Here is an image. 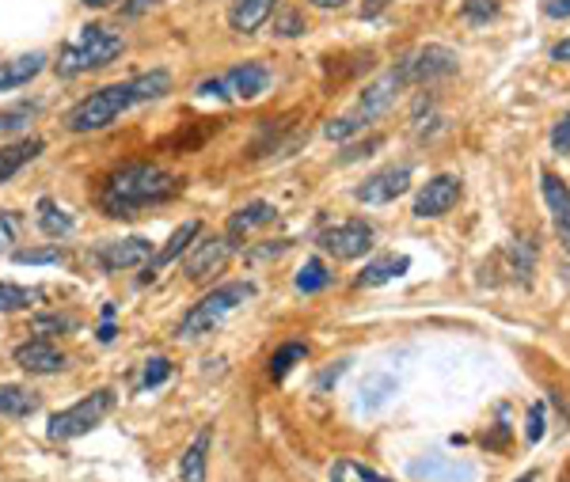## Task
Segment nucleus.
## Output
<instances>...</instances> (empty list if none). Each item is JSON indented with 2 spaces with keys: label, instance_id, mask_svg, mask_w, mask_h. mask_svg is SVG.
Listing matches in <instances>:
<instances>
[{
  "label": "nucleus",
  "instance_id": "nucleus-1",
  "mask_svg": "<svg viewBox=\"0 0 570 482\" xmlns=\"http://www.w3.org/2000/svg\"><path fill=\"white\" fill-rule=\"evenodd\" d=\"M168 91H171V77L164 69L141 72V77L122 80V85H107V88L91 91L88 99H80L66 115V126L72 134H96V129H107L110 122H118L130 107L160 99V96H168Z\"/></svg>",
  "mask_w": 570,
  "mask_h": 482
},
{
  "label": "nucleus",
  "instance_id": "nucleus-2",
  "mask_svg": "<svg viewBox=\"0 0 570 482\" xmlns=\"http://www.w3.org/2000/svg\"><path fill=\"white\" fill-rule=\"evenodd\" d=\"M183 190V179L171 175L160 164H126L118 168L99 190V209L107 217L122 220V217H137L141 209L160 206V201H171Z\"/></svg>",
  "mask_w": 570,
  "mask_h": 482
},
{
  "label": "nucleus",
  "instance_id": "nucleus-3",
  "mask_svg": "<svg viewBox=\"0 0 570 482\" xmlns=\"http://www.w3.org/2000/svg\"><path fill=\"white\" fill-rule=\"evenodd\" d=\"M122 35L110 31L104 23H85L80 31H72V39L61 46L58 61H53V72L61 80H72V77H85L91 69H104L122 53Z\"/></svg>",
  "mask_w": 570,
  "mask_h": 482
},
{
  "label": "nucleus",
  "instance_id": "nucleus-4",
  "mask_svg": "<svg viewBox=\"0 0 570 482\" xmlns=\"http://www.w3.org/2000/svg\"><path fill=\"white\" fill-rule=\"evenodd\" d=\"M407 88L403 85V77L400 72H384L381 80H373L370 88L362 91V99L354 104V110H346L343 118H335V122H327L324 134L331 137V141H346V137H354V134H362L365 126L376 122V118H384L389 110L395 107V99H400V91Z\"/></svg>",
  "mask_w": 570,
  "mask_h": 482
},
{
  "label": "nucleus",
  "instance_id": "nucleus-5",
  "mask_svg": "<svg viewBox=\"0 0 570 482\" xmlns=\"http://www.w3.org/2000/svg\"><path fill=\"white\" fill-rule=\"evenodd\" d=\"M252 296H255V285H247V282H228V285H220V289L206 293L195 304V308L183 315L179 338H202V335H209V331L220 327V323H225L236 308H244V304L252 301Z\"/></svg>",
  "mask_w": 570,
  "mask_h": 482
},
{
  "label": "nucleus",
  "instance_id": "nucleus-6",
  "mask_svg": "<svg viewBox=\"0 0 570 482\" xmlns=\"http://www.w3.org/2000/svg\"><path fill=\"white\" fill-rule=\"evenodd\" d=\"M115 406V392L110 387H99V392L85 395L80 403H72L69 411L53 414L50 425H46V437L50 441H72V437H85L91 425H99Z\"/></svg>",
  "mask_w": 570,
  "mask_h": 482
},
{
  "label": "nucleus",
  "instance_id": "nucleus-7",
  "mask_svg": "<svg viewBox=\"0 0 570 482\" xmlns=\"http://www.w3.org/2000/svg\"><path fill=\"white\" fill-rule=\"evenodd\" d=\"M271 88V72L263 69V65L247 61V65H236V69H228L225 77L217 80H202L198 85V96H220V99H259L263 91Z\"/></svg>",
  "mask_w": 570,
  "mask_h": 482
},
{
  "label": "nucleus",
  "instance_id": "nucleus-8",
  "mask_svg": "<svg viewBox=\"0 0 570 482\" xmlns=\"http://www.w3.org/2000/svg\"><path fill=\"white\" fill-rule=\"evenodd\" d=\"M395 72L403 77V85H430V80L456 72V53L449 46H419L415 53L395 65Z\"/></svg>",
  "mask_w": 570,
  "mask_h": 482
},
{
  "label": "nucleus",
  "instance_id": "nucleus-9",
  "mask_svg": "<svg viewBox=\"0 0 570 482\" xmlns=\"http://www.w3.org/2000/svg\"><path fill=\"white\" fill-rule=\"evenodd\" d=\"M96 263L99 270L118 274V270H134V266H149L153 263V244L141 236L130 239H107V244L96 247Z\"/></svg>",
  "mask_w": 570,
  "mask_h": 482
},
{
  "label": "nucleus",
  "instance_id": "nucleus-10",
  "mask_svg": "<svg viewBox=\"0 0 570 482\" xmlns=\"http://www.w3.org/2000/svg\"><path fill=\"white\" fill-rule=\"evenodd\" d=\"M236 244L228 236H209V239H198L195 247H190V255L183 258V274L190 277V282H206L209 274L225 270V263L233 258Z\"/></svg>",
  "mask_w": 570,
  "mask_h": 482
},
{
  "label": "nucleus",
  "instance_id": "nucleus-11",
  "mask_svg": "<svg viewBox=\"0 0 570 482\" xmlns=\"http://www.w3.org/2000/svg\"><path fill=\"white\" fill-rule=\"evenodd\" d=\"M320 247L335 258H362L373 247V228L365 220H343V225L320 232Z\"/></svg>",
  "mask_w": 570,
  "mask_h": 482
},
{
  "label": "nucleus",
  "instance_id": "nucleus-12",
  "mask_svg": "<svg viewBox=\"0 0 570 482\" xmlns=\"http://www.w3.org/2000/svg\"><path fill=\"white\" fill-rule=\"evenodd\" d=\"M407 187H411V168L400 164V168H384V171L370 175V179L354 190V198L365 201V206H389V201L400 198Z\"/></svg>",
  "mask_w": 570,
  "mask_h": 482
},
{
  "label": "nucleus",
  "instance_id": "nucleus-13",
  "mask_svg": "<svg viewBox=\"0 0 570 482\" xmlns=\"http://www.w3.org/2000/svg\"><path fill=\"white\" fill-rule=\"evenodd\" d=\"M456 198H461V179H456V175H438V179H430L415 198V217L422 220L445 217V213L456 206Z\"/></svg>",
  "mask_w": 570,
  "mask_h": 482
},
{
  "label": "nucleus",
  "instance_id": "nucleus-14",
  "mask_svg": "<svg viewBox=\"0 0 570 482\" xmlns=\"http://www.w3.org/2000/svg\"><path fill=\"white\" fill-rule=\"evenodd\" d=\"M540 194H544V201H548L559 244H563V252L570 255V190H567V183L559 179V175L544 171L540 175Z\"/></svg>",
  "mask_w": 570,
  "mask_h": 482
},
{
  "label": "nucleus",
  "instance_id": "nucleus-15",
  "mask_svg": "<svg viewBox=\"0 0 570 482\" xmlns=\"http://www.w3.org/2000/svg\"><path fill=\"white\" fill-rule=\"evenodd\" d=\"M16 365L23 373H35V376H50V373H61L66 368V354L58 346H50L46 338H31L16 350Z\"/></svg>",
  "mask_w": 570,
  "mask_h": 482
},
{
  "label": "nucleus",
  "instance_id": "nucleus-16",
  "mask_svg": "<svg viewBox=\"0 0 570 482\" xmlns=\"http://www.w3.org/2000/svg\"><path fill=\"white\" fill-rule=\"evenodd\" d=\"M274 8H278V0H233L228 23H233L236 35H255L274 16Z\"/></svg>",
  "mask_w": 570,
  "mask_h": 482
},
{
  "label": "nucleus",
  "instance_id": "nucleus-17",
  "mask_svg": "<svg viewBox=\"0 0 570 482\" xmlns=\"http://www.w3.org/2000/svg\"><path fill=\"white\" fill-rule=\"evenodd\" d=\"M46 69V53H20V58H8L0 61V91H12V88H23L31 85L35 77Z\"/></svg>",
  "mask_w": 570,
  "mask_h": 482
},
{
  "label": "nucleus",
  "instance_id": "nucleus-18",
  "mask_svg": "<svg viewBox=\"0 0 570 482\" xmlns=\"http://www.w3.org/2000/svg\"><path fill=\"white\" fill-rule=\"evenodd\" d=\"M42 148H46L42 137H27V141H16V145L0 148V183H8L16 171H23L31 160H39Z\"/></svg>",
  "mask_w": 570,
  "mask_h": 482
},
{
  "label": "nucleus",
  "instance_id": "nucleus-19",
  "mask_svg": "<svg viewBox=\"0 0 570 482\" xmlns=\"http://www.w3.org/2000/svg\"><path fill=\"white\" fill-rule=\"evenodd\" d=\"M407 270H411L407 255H384V258H376V263H370L362 274H357V285H362V289H376V285H389V282L403 277Z\"/></svg>",
  "mask_w": 570,
  "mask_h": 482
},
{
  "label": "nucleus",
  "instance_id": "nucleus-20",
  "mask_svg": "<svg viewBox=\"0 0 570 482\" xmlns=\"http://www.w3.org/2000/svg\"><path fill=\"white\" fill-rule=\"evenodd\" d=\"M209 444H214V433L202 430L195 441H190V449L183 452L179 460V479L183 482H206V456H209Z\"/></svg>",
  "mask_w": 570,
  "mask_h": 482
},
{
  "label": "nucleus",
  "instance_id": "nucleus-21",
  "mask_svg": "<svg viewBox=\"0 0 570 482\" xmlns=\"http://www.w3.org/2000/svg\"><path fill=\"white\" fill-rule=\"evenodd\" d=\"M271 220H274V206H271V201H252V206L236 209L233 217H228V232H225V236L236 244V239L247 236V232H252V228L271 225Z\"/></svg>",
  "mask_w": 570,
  "mask_h": 482
},
{
  "label": "nucleus",
  "instance_id": "nucleus-22",
  "mask_svg": "<svg viewBox=\"0 0 570 482\" xmlns=\"http://www.w3.org/2000/svg\"><path fill=\"white\" fill-rule=\"evenodd\" d=\"M39 411V395L20 384H0V414L8 419H31Z\"/></svg>",
  "mask_w": 570,
  "mask_h": 482
},
{
  "label": "nucleus",
  "instance_id": "nucleus-23",
  "mask_svg": "<svg viewBox=\"0 0 570 482\" xmlns=\"http://www.w3.org/2000/svg\"><path fill=\"white\" fill-rule=\"evenodd\" d=\"M195 236H198V220H187V225H183V228H176V232H171L168 247H164V252L156 255L153 263H149V270H145V282H149V277H156V274H160V270H164V266H168V263H176V258H179L183 252H187V244H190V239H195Z\"/></svg>",
  "mask_w": 570,
  "mask_h": 482
},
{
  "label": "nucleus",
  "instance_id": "nucleus-24",
  "mask_svg": "<svg viewBox=\"0 0 570 482\" xmlns=\"http://www.w3.org/2000/svg\"><path fill=\"white\" fill-rule=\"evenodd\" d=\"M39 228L46 232V236L61 239V236H69V232L77 228V220H72V213L61 209L53 198H42L39 201Z\"/></svg>",
  "mask_w": 570,
  "mask_h": 482
},
{
  "label": "nucleus",
  "instance_id": "nucleus-25",
  "mask_svg": "<svg viewBox=\"0 0 570 482\" xmlns=\"http://www.w3.org/2000/svg\"><path fill=\"white\" fill-rule=\"evenodd\" d=\"M331 482H392V479H384L381 471L365 468V463H357V460H335Z\"/></svg>",
  "mask_w": 570,
  "mask_h": 482
},
{
  "label": "nucleus",
  "instance_id": "nucleus-26",
  "mask_svg": "<svg viewBox=\"0 0 570 482\" xmlns=\"http://www.w3.org/2000/svg\"><path fill=\"white\" fill-rule=\"evenodd\" d=\"M39 289H23V285L0 282V312H23L31 304H39Z\"/></svg>",
  "mask_w": 570,
  "mask_h": 482
},
{
  "label": "nucleus",
  "instance_id": "nucleus-27",
  "mask_svg": "<svg viewBox=\"0 0 570 482\" xmlns=\"http://www.w3.org/2000/svg\"><path fill=\"white\" fill-rule=\"evenodd\" d=\"M305 357H308V346H305V342H285L278 354L271 357V376H274V380H285V376H289V368H293V365H301Z\"/></svg>",
  "mask_w": 570,
  "mask_h": 482
},
{
  "label": "nucleus",
  "instance_id": "nucleus-28",
  "mask_svg": "<svg viewBox=\"0 0 570 482\" xmlns=\"http://www.w3.org/2000/svg\"><path fill=\"white\" fill-rule=\"evenodd\" d=\"M39 115V104H20V107H8L0 110V137H12L20 129L31 126V118Z\"/></svg>",
  "mask_w": 570,
  "mask_h": 482
},
{
  "label": "nucleus",
  "instance_id": "nucleus-29",
  "mask_svg": "<svg viewBox=\"0 0 570 482\" xmlns=\"http://www.w3.org/2000/svg\"><path fill=\"white\" fill-rule=\"evenodd\" d=\"M327 285H331V274L320 258H308V263L297 270V289L301 293H320V289H327Z\"/></svg>",
  "mask_w": 570,
  "mask_h": 482
},
{
  "label": "nucleus",
  "instance_id": "nucleus-30",
  "mask_svg": "<svg viewBox=\"0 0 570 482\" xmlns=\"http://www.w3.org/2000/svg\"><path fill=\"white\" fill-rule=\"evenodd\" d=\"M274 35H278V39H297V35H305V16L293 12V8H282V12L274 16Z\"/></svg>",
  "mask_w": 570,
  "mask_h": 482
},
{
  "label": "nucleus",
  "instance_id": "nucleus-31",
  "mask_svg": "<svg viewBox=\"0 0 570 482\" xmlns=\"http://www.w3.org/2000/svg\"><path fill=\"white\" fill-rule=\"evenodd\" d=\"M12 258L20 266H53L61 263V247H35V252H16Z\"/></svg>",
  "mask_w": 570,
  "mask_h": 482
},
{
  "label": "nucleus",
  "instance_id": "nucleus-32",
  "mask_svg": "<svg viewBox=\"0 0 570 482\" xmlns=\"http://www.w3.org/2000/svg\"><path fill=\"white\" fill-rule=\"evenodd\" d=\"M384 392H395V384H392L389 376H373V380H365V384H362V395H370V399H362V403L373 411V406H381L384 399H389Z\"/></svg>",
  "mask_w": 570,
  "mask_h": 482
},
{
  "label": "nucleus",
  "instance_id": "nucleus-33",
  "mask_svg": "<svg viewBox=\"0 0 570 482\" xmlns=\"http://www.w3.org/2000/svg\"><path fill=\"white\" fill-rule=\"evenodd\" d=\"M16 239H20V217L12 209H0V252H12Z\"/></svg>",
  "mask_w": 570,
  "mask_h": 482
},
{
  "label": "nucleus",
  "instance_id": "nucleus-34",
  "mask_svg": "<svg viewBox=\"0 0 570 482\" xmlns=\"http://www.w3.org/2000/svg\"><path fill=\"white\" fill-rule=\"evenodd\" d=\"M464 16L472 23H487L491 16H499V0H464Z\"/></svg>",
  "mask_w": 570,
  "mask_h": 482
},
{
  "label": "nucleus",
  "instance_id": "nucleus-35",
  "mask_svg": "<svg viewBox=\"0 0 570 482\" xmlns=\"http://www.w3.org/2000/svg\"><path fill=\"white\" fill-rule=\"evenodd\" d=\"M171 373V365L164 357H153L149 365H145V376H141V387H156V384H164Z\"/></svg>",
  "mask_w": 570,
  "mask_h": 482
},
{
  "label": "nucleus",
  "instance_id": "nucleus-36",
  "mask_svg": "<svg viewBox=\"0 0 570 482\" xmlns=\"http://www.w3.org/2000/svg\"><path fill=\"white\" fill-rule=\"evenodd\" d=\"M551 148H556L559 156L570 153V110L563 115V122H556V129H551Z\"/></svg>",
  "mask_w": 570,
  "mask_h": 482
},
{
  "label": "nucleus",
  "instance_id": "nucleus-37",
  "mask_svg": "<svg viewBox=\"0 0 570 482\" xmlns=\"http://www.w3.org/2000/svg\"><path fill=\"white\" fill-rule=\"evenodd\" d=\"M72 327H77V319H66V315H39V319H35L39 335H46V331H72Z\"/></svg>",
  "mask_w": 570,
  "mask_h": 482
},
{
  "label": "nucleus",
  "instance_id": "nucleus-38",
  "mask_svg": "<svg viewBox=\"0 0 570 482\" xmlns=\"http://www.w3.org/2000/svg\"><path fill=\"white\" fill-rule=\"evenodd\" d=\"M544 437V406H532V414H529V441H540Z\"/></svg>",
  "mask_w": 570,
  "mask_h": 482
},
{
  "label": "nucleus",
  "instance_id": "nucleus-39",
  "mask_svg": "<svg viewBox=\"0 0 570 482\" xmlns=\"http://www.w3.org/2000/svg\"><path fill=\"white\" fill-rule=\"evenodd\" d=\"M156 4H160V0H126V4H122V12L130 16V20H137V16L153 12Z\"/></svg>",
  "mask_w": 570,
  "mask_h": 482
},
{
  "label": "nucleus",
  "instance_id": "nucleus-40",
  "mask_svg": "<svg viewBox=\"0 0 570 482\" xmlns=\"http://www.w3.org/2000/svg\"><path fill=\"white\" fill-rule=\"evenodd\" d=\"M343 373H346V361H338V365H331V368H327V373H324V376H320V384H316V387H320V392H327V387H331V384H335V380H338V376H343Z\"/></svg>",
  "mask_w": 570,
  "mask_h": 482
},
{
  "label": "nucleus",
  "instance_id": "nucleus-41",
  "mask_svg": "<svg viewBox=\"0 0 570 482\" xmlns=\"http://www.w3.org/2000/svg\"><path fill=\"white\" fill-rule=\"evenodd\" d=\"M544 12L551 16V20H567V16H570V0H548Z\"/></svg>",
  "mask_w": 570,
  "mask_h": 482
},
{
  "label": "nucleus",
  "instance_id": "nucleus-42",
  "mask_svg": "<svg viewBox=\"0 0 570 482\" xmlns=\"http://www.w3.org/2000/svg\"><path fill=\"white\" fill-rule=\"evenodd\" d=\"M373 148H381V137H370V141H365V145L351 148V153H346L343 160H357V156H373Z\"/></svg>",
  "mask_w": 570,
  "mask_h": 482
},
{
  "label": "nucleus",
  "instance_id": "nucleus-43",
  "mask_svg": "<svg viewBox=\"0 0 570 482\" xmlns=\"http://www.w3.org/2000/svg\"><path fill=\"white\" fill-rule=\"evenodd\" d=\"M389 4H392V0H365V4H362V16H365V20H373V16H381Z\"/></svg>",
  "mask_w": 570,
  "mask_h": 482
},
{
  "label": "nucleus",
  "instance_id": "nucleus-44",
  "mask_svg": "<svg viewBox=\"0 0 570 482\" xmlns=\"http://www.w3.org/2000/svg\"><path fill=\"white\" fill-rule=\"evenodd\" d=\"M551 58H556V61H570V39L559 42L556 50H551Z\"/></svg>",
  "mask_w": 570,
  "mask_h": 482
},
{
  "label": "nucleus",
  "instance_id": "nucleus-45",
  "mask_svg": "<svg viewBox=\"0 0 570 482\" xmlns=\"http://www.w3.org/2000/svg\"><path fill=\"white\" fill-rule=\"evenodd\" d=\"M312 4H316V8H343L346 0H312Z\"/></svg>",
  "mask_w": 570,
  "mask_h": 482
},
{
  "label": "nucleus",
  "instance_id": "nucleus-46",
  "mask_svg": "<svg viewBox=\"0 0 570 482\" xmlns=\"http://www.w3.org/2000/svg\"><path fill=\"white\" fill-rule=\"evenodd\" d=\"M85 4H91V8H104V4H110V0H85Z\"/></svg>",
  "mask_w": 570,
  "mask_h": 482
},
{
  "label": "nucleus",
  "instance_id": "nucleus-47",
  "mask_svg": "<svg viewBox=\"0 0 570 482\" xmlns=\"http://www.w3.org/2000/svg\"><path fill=\"white\" fill-rule=\"evenodd\" d=\"M518 482H537V475H521Z\"/></svg>",
  "mask_w": 570,
  "mask_h": 482
}]
</instances>
